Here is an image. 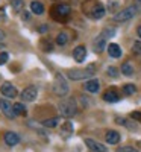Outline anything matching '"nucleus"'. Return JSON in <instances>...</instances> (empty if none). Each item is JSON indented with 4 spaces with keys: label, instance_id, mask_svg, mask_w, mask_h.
<instances>
[{
    "label": "nucleus",
    "instance_id": "f257e3e1",
    "mask_svg": "<svg viewBox=\"0 0 141 152\" xmlns=\"http://www.w3.org/2000/svg\"><path fill=\"white\" fill-rule=\"evenodd\" d=\"M82 12L88 18L100 20L105 15V8L100 2H97V0H85L82 3Z\"/></svg>",
    "mask_w": 141,
    "mask_h": 152
},
{
    "label": "nucleus",
    "instance_id": "f03ea898",
    "mask_svg": "<svg viewBox=\"0 0 141 152\" xmlns=\"http://www.w3.org/2000/svg\"><path fill=\"white\" fill-rule=\"evenodd\" d=\"M96 66L94 64H89L86 69H78V70H70L68 72V78L73 79V81H81V79H88L91 78V76L94 75V70Z\"/></svg>",
    "mask_w": 141,
    "mask_h": 152
},
{
    "label": "nucleus",
    "instance_id": "7ed1b4c3",
    "mask_svg": "<svg viewBox=\"0 0 141 152\" xmlns=\"http://www.w3.org/2000/svg\"><path fill=\"white\" fill-rule=\"evenodd\" d=\"M138 12V8L134 5V6H127L124 9H121L120 12H117V14L114 15V21L117 23H124V21H129L131 18H134L137 15Z\"/></svg>",
    "mask_w": 141,
    "mask_h": 152
},
{
    "label": "nucleus",
    "instance_id": "20e7f679",
    "mask_svg": "<svg viewBox=\"0 0 141 152\" xmlns=\"http://www.w3.org/2000/svg\"><path fill=\"white\" fill-rule=\"evenodd\" d=\"M53 93L59 97L68 94V84L65 82V79H64L62 75H56L55 76V81H53Z\"/></svg>",
    "mask_w": 141,
    "mask_h": 152
},
{
    "label": "nucleus",
    "instance_id": "39448f33",
    "mask_svg": "<svg viewBox=\"0 0 141 152\" xmlns=\"http://www.w3.org/2000/svg\"><path fill=\"white\" fill-rule=\"evenodd\" d=\"M58 110L61 113V116H64V117H73L76 114V104L73 102L71 99L62 100V102L58 105Z\"/></svg>",
    "mask_w": 141,
    "mask_h": 152
},
{
    "label": "nucleus",
    "instance_id": "423d86ee",
    "mask_svg": "<svg viewBox=\"0 0 141 152\" xmlns=\"http://www.w3.org/2000/svg\"><path fill=\"white\" fill-rule=\"evenodd\" d=\"M0 110H2V113L8 119H15L17 117V114L14 111V105L11 102H8L6 99H0Z\"/></svg>",
    "mask_w": 141,
    "mask_h": 152
},
{
    "label": "nucleus",
    "instance_id": "0eeeda50",
    "mask_svg": "<svg viewBox=\"0 0 141 152\" xmlns=\"http://www.w3.org/2000/svg\"><path fill=\"white\" fill-rule=\"evenodd\" d=\"M20 96H21V99L24 100V102H33V100L36 99V96H38V90L33 85H31L28 88H24Z\"/></svg>",
    "mask_w": 141,
    "mask_h": 152
},
{
    "label": "nucleus",
    "instance_id": "6e6552de",
    "mask_svg": "<svg viewBox=\"0 0 141 152\" xmlns=\"http://www.w3.org/2000/svg\"><path fill=\"white\" fill-rule=\"evenodd\" d=\"M70 12H71V9H70L68 5L61 3V5H56V6L53 8V17H55V18H64V17L70 15Z\"/></svg>",
    "mask_w": 141,
    "mask_h": 152
},
{
    "label": "nucleus",
    "instance_id": "1a4fd4ad",
    "mask_svg": "<svg viewBox=\"0 0 141 152\" xmlns=\"http://www.w3.org/2000/svg\"><path fill=\"white\" fill-rule=\"evenodd\" d=\"M85 145L93 152H106V146L96 142V140H93V138H85Z\"/></svg>",
    "mask_w": 141,
    "mask_h": 152
},
{
    "label": "nucleus",
    "instance_id": "9d476101",
    "mask_svg": "<svg viewBox=\"0 0 141 152\" xmlns=\"http://www.w3.org/2000/svg\"><path fill=\"white\" fill-rule=\"evenodd\" d=\"M2 94L5 97H15L18 94V91H17V88L12 85L11 82H5L2 85Z\"/></svg>",
    "mask_w": 141,
    "mask_h": 152
},
{
    "label": "nucleus",
    "instance_id": "9b49d317",
    "mask_svg": "<svg viewBox=\"0 0 141 152\" xmlns=\"http://www.w3.org/2000/svg\"><path fill=\"white\" fill-rule=\"evenodd\" d=\"M5 143L8 145V146H15V145H18L20 143V137L15 134V132H12V131H8V132H5Z\"/></svg>",
    "mask_w": 141,
    "mask_h": 152
},
{
    "label": "nucleus",
    "instance_id": "f8f14e48",
    "mask_svg": "<svg viewBox=\"0 0 141 152\" xmlns=\"http://www.w3.org/2000/svg\"><path fill=\"white\" fill-rule=\"evenodd\" d=\"M86 56V49L85 46H78L74 50H73V58L78 61V62H82Z\"/></svg>",
    "mask_w": 141,
    "mask_h": 152
},
{
    "label": "nucleus",
    "instance_id": "ddd939ff",
    "mask_svg": "<svg viewBox=\"0 0 141 152\" xmlns=\"http://www.w3.org/2000/svg\"><path fill=\"white\" fill-rule=\"evenodd\" d=\"M105 46H106V38L100 34L94 40V50L100 53V52H103V50H105Z\"/></svg>",
    "mask_w": 141,
    "mask_h": 152
},
{
    "label": "nucleus",
    "instance_id": "4468645a",
    "mask_svg": "<svg viewBox=\"0 0 141 152\" xmlns=\"http://www.w3.org/2000/svg\"><path fill=\"white\" fill-rule=\"evenodd\" d=\"M105 140L109 145H117L120 142V134L117 131H108L106 135H105Z\"/></svg>",
    "mask_w": 141,
    "mask_h": 152
},
{
    "label": "nucleus",
    "instance_id": "2eb2a0df",
    "mask_svg": "<svg viewBox=\"0 0 141 152\" xmlns=\"http://www.w3.org/2000/svg\"><path fill=\"white\" fill-rule=\"evenodd\" d=\"M108 53L111 58H120L121 56V49L118 44H115V43H111L108 44Z\"/></svg>",
    "mask_w": 141,
    "mask_h": 152
},
{
    "label": "nucleus",
    "instance_id": "dca6fc26",
    "mask_svg": "<svg viewBox=\"0 0 141 152\" xmlns=\"http://www.w3.org/2000/svg\"><path fill=\"white\" fill-rule=\"evenodd\" d=\"M44 9H46L44 5L41 2H38V0H33V2L31 3V11L33 12V14H36V15H43Z\"/></svg>",
    "mask_w": 141,
    "mask_h": 152
},
{
    "label": "nucleus",
    "instance_id": "f3484780",
    "mask_svg": "<svg viewBox=\"0 0 141 152\" xmlns=\"http://www.w3.org/2000/svg\"><path fill=\"white\" fill-rule=\"evenodd\" d=\"M118 99H120V96L115 90H106L103 93V100H106V102H117Z\"/></svg>",
    "mask_w": 141,
    "mask_h": 152
},
{
    "label": "nucleus",
    "instance_id": "a211bd4d",
    "mask_svg": "<svg viewBox=\"0 0 141 152\" xmlns=\"http://www.w3.org/2000/svg\"><path fill=\"white\" fill-rule=\"evenodd\" d=\"M99 81L97 79H91V81H88L85 82V90L89 91V93H97L99 91Z\"/></svg>",
    "mask_w": 141,
    "mask_h": 152
},
{
    "label": "nucleus",
    "instance_id": "6ab92c4d",
    "mask_svg": "<svg viewBox=\"0 0 141 152\" xmlns=\"http://www.w3.org/2000/svg\"><path fill=\"white\" fill-rule=\"evenodd\" d=\"M71 132H73V125H71L70 122H65V123L61 126V135H62V137L67 138Z\"/></svg>",
    "mask_w": 141,
    "mask_h": 152
},
{
    "label": "nucleus",
    "instance_id": "aec40b11",
    "mask_svg": "<svg viewBox=\"0 0 141 152\" xmlns=\"http://www.w3.org/2000/svg\"><path fill=\"white\" fill-rule=\"evenodd\" d=\"M67 43H68V35H67V32H59L58 37H56V44L65 46Z\"/></svg>",
    "mask_w": 141,
    "mask_h": 152
},
{
    "label": "nucleus",
    "instance_id": "412c9836",
    "mask_svg": "<svg viewBox=\"0 0 141 152\" xmlns=\"http://www.w3.org/2000/svg\"><path fill=\"white\" fill-rule=\"evenodd\" d=\"M121 73L126 75V76H132L134 75V66L131 64V62H124V64L121 66Z\"/></svg>",
    "mask_w": 141,
    "mask_h": 152
},
{
    "label": "nucleus",
    "instance_id": "4be33fe9",
    "mask_svg": "<svg viewBox=\"0 0 141 152\" xmlns=\"http://www.w3.org/2000/svg\"><path fill=\"white\" fill-rule=\"evenodd\" d=\"M14 111H15L17 116H26V108H24V105L21 102L14 104Z\"/></svg>",
    "mask_w": 141,
    "mask_h": 152
},
{
    "label": "nucleus",
    "instance_id": "5701e85b",
    "mask_svg": "<svg viewBox=\"0 0 141 152\" xmlns=\"http://www.w3.org/2000/svg\"><path fill=\"white\" fill-rule=\"evenodd\" d=\"M11 6H12V9H14V11L18 12V11H21L24 8V0H12Z\"/></svg>",
    "mask_w": 141,
    "mask_h": 152
},
{
    "label": "nucleus",
    "instance_id": "b1692460",
    "mask_svg": "<svg viewBox=\"0 0 141 152\" xmlns=\"http://www.w3.org/2000/svg\"><path fill=\"white\" fill-rule=\"evenodd\" d=\"M135 91H137V87L132 85V84H127V85L123 87V93H124L126 96H131V94H134Z\"/></svg>",
    "mask_w": 141,
    "mask_h": 152
},
{
    "label": "nucleus",
    "instance_id": "393cba45",
    "mask_svg": "<svg viewBox=\"0 0 141 152\" xmlns=\"http://www.w3.org/2000/svg\"><path fill=\"white\" fill-rule=\"evenodd\" d=\"M58 117H52V119H49V120H44L43 122V125L44 126H47V128H53V126H56L58 125Z\"/></svg>",
    "mask_w": 141,
    "mask_h": 152
},
{
    "label": "nucleus",
    "instance_id": "a878e982",
    "mask_svg": "<svg viewBox=\"0 0 141 152\" xmlns=\"http://www.w3.org/2000/svg\"><path fill=\"white\" fill-rule=\"evenodd\" d=\"M40 44L43 46V50H46V52H52V50H53V46H52V43H50V41L41 40V43H40Z\"/></svg>",
    "mask_w": 141,
    "mask_h": 152
},
{
    "label": "nucleus",
    "instance_id": "bb28decb",
    "mask_svg": "<svg viewBox=\"0 0 141 152\" xmlns=\"http://www.w3.org/2000/svg\"><path fill=\"white\" fill-rule=\"evenodd\" d=\"M102 35H103L105 38H109V37H114L115 35V29L114 28H106L102 31Z\"/></svg>",
    "mask_w": 141,
    "mask_h": 152
},
{
    "label": "nucleus",
    "instance_id": "cd10ccee",
    "mask_svg": "<svg viewBox=\"0 0 141 152\" xmlns=\"http://www.w3.org/2000/svg\"><path fill=\"white\" fill-rule=\"evenodd\" d=\"M132 52H134V53H137V55H140V53H141V43H140V41L134 43V47H132Z\"/></svg>",
    "mask_w": 141,
    "mask_h": 152
},
{
    "label": "nucleus",
    "instance_id": "c85d7f7f",
    "mask_svg": "<svg viewBox=\"0 0 141 152\" xmlns=\"http://www.w3.org/2000/svg\"><path fill=\"white\" fill-rule=\"evenodd\" d=\"M8 58H9V55L6 52H0V66H3L5 62L8 61Z\"/></svg>",
    "mask_w": 141,
    "mask_h": 152
},
{
    "label": "nucleus",
    "instance_id": "c756f323",
    "mask_svg": "<svg viewBox=\"0 0 141 152\" xmlns=\"http://www.w3.org/2000/svg\"><path fill=\"white\" fill-rule=\"evenodd\" d=\"M108 75L112 76V78H115V76L118 75V72H117V69H115V67H109V69H108Z\"/></svg>",
    "mask_w": 141,
    "mask_h": 152
},
{
    "label": "nucleus",
    "instance_id": "7c9ffc66",
    "mask_svg": "<svg viewBox=\"0 0 141 152\" xmlns=\"http://www.w3.org/2000/svg\"><path fill=\"white\" fill-rule=\"evenodd\" d=\"M132 119L141 122V113H140V111H134V113H132Z\"/></svg>",
    "mask_w": 141,
    "mask_h": 152
},
{
    "label": "nucleus",
    "instance_id": "2f4dec72",
    "mask_svg": "<svg viewBox=\"0 0 141 152\" xmlns=\"http://www.w3.org/2000/svg\"><path fill=\"white\" fill-rule=\"evenodd\" d=\"M120 152H138V151L134 149V148H131V146H124V148H121Z\"/></svg>",
    "mask_w": 141,
    "mask_h": 152
},
{
    "label": "nucleus",
    "instance_id": "473e14b6",
    "mask_svg": "<svg viewBox=\"0 0 141 152\" xmlns=\"http://www.w3.org/2000/svg\"><path fill=\"white\" fill-rule=\"evenodd\" d=\"M29 17H31L29 12H23V14H21V18H23V20H29Z\"/></svg>",
    "mask_w": 141,
    "mask_h": 152
},
{
    "label": "nucleus",
    "instance_id": "72a5a7b5",
    "mask_svg": "<svg viewBox=\"0 0 141 152\" xmlns=\"http://www.w3.org/2000/svg\"><path fill=\"white\" fill-rule=\"evenodd\" d=\"M3 40H5V32L0 31V41H3Z\"/></svg>",
    "mask_w": 141,
    "mask_h": 152
},
{
    "label": "nucleus",
    "instance_id": "f704fd0d",
    "mask_svg": "<svg viewBox=\"0 0 141 152\" xmlns=\"http://www.w3.org/2000/svg\"><path fill=\"white\" fill-rule=\"evenodd\" d=\"M0 17L5 18V11H3V8H0Z\"/></svg>",
    "mask_w": 141,
    "mask_h": 152
},
{
    "label": "nucleus",
    "instance_id": "c9c22d12",
    "mask_svg": "<svg viewBox=\"0 0 141 152\" xmlns=\"http://www.w3.org/2000/svg\"><path fill=\"white\" fill-rule=\"evenodd\" d=\"M137 34H138V37L141 38V26H138V29H137Z\"/></svg>",
    "mask_w": 141,
    "mask_h": 152
}]
</instances>
